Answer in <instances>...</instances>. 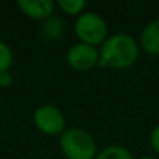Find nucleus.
<instances>
[{
	"mask_svg": "<svg viewBox=\"0 0 159 159\" xmlns=\"http://www.w3.org/2000/svg\"><path fill=\"white\" fill-rule=\"evenodd\" d=\"M138 45L135 39L126 34H116L101 45L99 63L101 69H129L138 59Z\"/></svg>",
	"mask_w": 159,
	"mask_h": 159,
	"instance_id": "obj_1",
	"label": "nucleus"
},
{
	"mask_svg": "<svg viewBox=\"0 0 159 159\" xmlns=\"http://www.w3.org/2000/svg\"><path fill=\"white\" fill-rule=\"evenodd\" d=\"M59 145L67 159H95L96 143L87 130L66 129L59 138Z\"/></svg>",
	"mask_w": 159,
	"mask_h": 159,
	"instance_id": "obj_2",
	"label": "nucleus"
},
{
	"mask_svg": "<svg viewBox=\"0 0 159 159\" xmlns=\"http://www.w3.org/2000/svg\"><path fill=\"white\" fill-rule=\"evenodd\" d=\"M74 31L81 43L91 45L95 48L96 45L103 43L107 36L106 21L99 14L92 11H87L78 16L74 24Z\"/></svg>",
	"mask_w": 159,
	"mask_h": 159,
	"instance_id": "obj_3",
	"label": "nucleus"
},
{
	"mask_svg": "<svg viewBox=\"0 0 159 159\" xmlns=\"http://www.w3.org/2000/svg\"><path fill=\"white\" fill-rule=\"evenodd\" d=\"M32 121L35 127L46 135H61L66 130V117L59 107L42 105L34 112Z\"/></svg>",
	"mask_w": 159,
	"mask_h": 159,
	"instance_id": "obj_4",
	"label": "nucleus"
},
{
	"mask_svg": "<svg viewBox=\"0 0 159 159\" xmlns=\"http://www.w3.org/2000/svg\"><path fill=\"white\" fill-rule=\"evenodd\" d=\"M66 60L67 64L75 71H88L95 66H98L99 50L95 46L78 42L69 49Z\"/></svg>",
	"mask_w": 159,
	"mask_h": 159,
	"instance_id": "obj_5",
	"label": "nucleus"
},
{
	"mask_svg": "<svg viewBox=\"0 0 159 159\" xmlns=\"http://www.w3.org/2000/svg\"><path fill=\"white\" fill-rule=\"evenodd\" d=\"M17 6L22 14L32 20L45 21L55 16V3L52 0H18Z\"/></svg>",
	"mask_w": 159,
	"mask_h": 159,
	"instance_id": "obj_6",
	"label": "nucleus"
},
{
	"mask_svg": "<svg viewBox=\"0 0 159 159\" xmlns=\"http://www.w3.org/2000/svg\"><path fill=\"white\" fill-rule=\"evenodd\" d=\"M141 45L151 55H159V20L149 22L141 32Z\"/></svg>",
	"mask_w": 159,
	"mask_h": 159,
	"instance_id": "obj_7",
	"label": "nucleus"
},
{
	"mask_svg": "<svg viewBox=\"0 0 159 159\" xmlns=\"http://www.w3.org/2000/svg\"><path fill=\"white\" fill-rule=\"evenodd\" d=\"M66 30L64 21L57 16H52L48 20H45L41 25V34L43 38L49 39V41H56V39L61 38Z\"/></svg>",
	"mask_w": 159,
	"mask_h": 159,
	"instance_id": "obj_8",
	"label": "nucleus"
},
{
	"mask_svg": "<svg viewBox=\"0 0 159 159\" xmlns=\"http://www.w3.org/2000/svg\"><path fill=\"white\" fill-rule=\"evenodd\" d=\"M95 159H134L131 152L120 145H110L96 155Z\"/></svg>",
	"mask_w": 159,
	"mask_h": 159,
	"instance_id": "obj_9",
	"label": "nucleus"
},
{
	"mask_svg": "<svg viewBox=\"0 0 159 159\" xmlns=\"http://www.w3.org/2000/svg\"><path fill=\"white\" fill-rule=\"evenodd\" d=\"M87 3L84 0H59L57 7L69 16H81Z\"/></svg>",
	"mask_w": 159,
	"mask_h": 159,
	"instance_id": "obj_10",
	"label": "nucleus"
},
{
	"mask_svg": "<svg viewBox=\"0 0 159 159\" xmlns=\"http://www.w3.org/2000/svg\"><path fill=\"white\" fill-rule=\"evenodd\" d=\"M13 50L6 42L0 41V73L10 71V67L13 66Z\"/></svg>",
	"mask_w": 159,
	"mask_h": 159,
	"instance_id": "obj_11",
	"label": "nucleus"
},
{
	"mask_svg": "<svg viewBox=\"0 0 159 159\" xmlns=\"http://www.w3.org/2000/svg\"><path fill=\"white\" fill-rule=\"evenodd\" d=\"M149 143H151V147L157 154H159V124L152 130L151 137H149Z\"/></svg>",
	"mask_w": 159,
	"mask_h": 159,
	"instance_id": "obj_12",
	"label": "nucleus"
},
{
	"mask_svg": "<svg viewBox=\"0 0 159 159\" xmlns=\"http://www.w3.org/2000/svg\"><path fill=\"white\" fill-rule=\"evenodd\" d=\"M13 84V75L10 71L0 73V88H8Z\"/></svg>",
	"mask_w": 159,
	"mask_h": 159,
	"instance_id": "obj_13",
	"label": "nucleus"
},
{
	"mask_svg": "<svg viewBox=\"0 0 159 159\" xmlns=\"http://www.w3.org/2000/svg\"><path fill=\"white\" fill-rule=\"evenodd\" d=\"M140 159H154V158H151V157H143V158H140Z\"/></svg>",
	"mask_w": 159,
	"mask_h": 159,
	"instance_id": "obj_14",
	"label": "nucleus"
}]
</instances>
